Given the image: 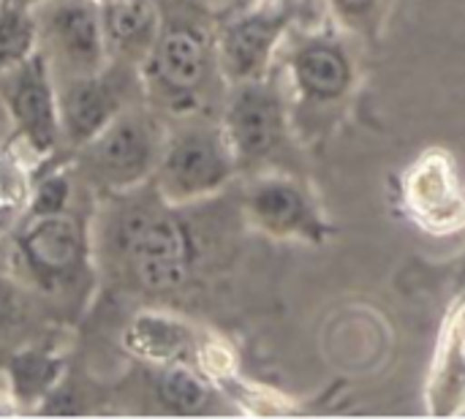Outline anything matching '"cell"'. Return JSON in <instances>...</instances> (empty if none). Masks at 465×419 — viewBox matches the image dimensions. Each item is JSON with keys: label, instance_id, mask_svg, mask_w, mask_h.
I'll return each mask as SVG.
<instances>
[{"label": "cell", "instance_id": "obj_13", "mask_svg": "<svg viewBox=\"0 0 465 419\" xmlns=\"http://www.w3.org/2000/svg\"><path fill=\"white\" fill-rule=\"evenodd\" d=\"M123 71H128V65L109 63L93 74L57 79L63 147L76 153L93 136H98L125 106H131Z\"/></svg>", "mask_w": 465, "mask_h": 419}, {"label": "cell", "instance_id": "obj_1", "mask_svg": "<svg viewBox=\"0 0 465 419\" xmlns=\"http://www.w3.org/2000/svg\"><path fill=\"white\" fill-rule=\"evenodd\" d=\"M354 44L332 19L316 27L297 22L278 55L292 128L308 153H322L357 106L362 65Z\"/></svg>", "mask_w": 465, "mask_h": 419}, {"label": "cell", "instance_id": "obj_4", "mask_svg": "<svg viewBox=\"0 0 465 419\" xmlns=\"http://www.w3.org/2000/svg\"><path fill=\"white\" fill-rule=\"evenodd\" d=\"M218 117L232 145L240 177L270 169L300 172V161L292 153L302 147L292 128L289 98L278 63L267 76L229 85Z\"/></svg>", "mask_w": 465, "mask_h": 419}, {"label": "cell", "instance_id": "obj_20", "mask_svg": "<svg viewBox=\"0 0 465 419\" xmlns=\"http://www.w3.org/2000/svg\"><path fill=\"white\" fill-rule=\"evenodd\" d=\"M38 49V19L30 11L0 5V76Z\"/></svg>", "mask_w": 465, "mask_h": 419}, {"label": "cell", "instance_id": "obj_6", "mask_svg": "<svg viewBox=\"0 0 465 419\" xmlns=\"http://www.w3.org/2000/svg\"><path fill=\"white\" fill-rule=\"evenodd\" d=\"M166 123L147 106H125L98 136L76 150V175L104 196L131 194L155 175Z\"/></svg>", "mask_w": 465, "mask_h": 419}, {"label": "cell", "instance_id": "obj_2", "mask_svg": "<svg viewBox=\"0 0 465 419\" xmlns=\"http://www.w3.org/2000/svg\"><path fill=\"white\" fill-rule=\"evenodd\" d=\"M106 199L117 202L109 226L114 264L147 294L183 289L199 264V240L185 218V207L161 199L153 183Z\"/></svg>", "mask_w": 465, "mask_h": 419}, {"label": "cell", "instance_id": "obj_5", "mask_svg": "<svg viewBox=\"0 0 465 419\" xmlns=\"http://www.w3.org/2000/svg\"><path fill=\"white\" fill-rule=\"evenodd\" d=\"M240 177L232 145L218 115L174 117L153 175V188L174 207H193L221 196Z\"/></svg>", "mask_w": 465, "mask_h": 419}, {"label": "cell", "instance_id": "obj_25", "mask_svg": "<svg viewBox=\"0 0 465 419\" xmlns=\"http://www.w3.org/2000/svg\"><path fill=\"white\" fill-rule=\"evenodd\" d=\"M98 3H106V0H98Z\"/></svg>", "mask_w": 465, "mask_h": 419}, {"label": "cell", "instance_id": "obj_8", "mask_svg": "<svg viewBox=\"0 0 465 419\" xmlns=\"http://www.w3.org/2000/svg\"><path fill=\"white\" fill-rule=\"evenodd\" d=\"M240 215L248 229L272 243L324 248L338 234V226L324 213L313 185L305 175L292 169H270L245 177Z\"/></svg>", "mask_w": 465, "mask_h": 419}, {"label": "cell", "instance_id": "obj_18", "mask_svg": "<svg viewBox=\"0 0 465 419\" xmlns=\"http://www.w3.org/2000/svg\"><path fill=\"white\" fill-rule=\"evenodd\" d=\"M65 376V357L52 344L19 346L5 357V387L22 406V412H35Z\"/></svg>", "mask_w": 465, "mask_h": 419}, {"label": "cell", "instance_id": "obj_23", "mask_svg": "<svg viewBox=\"0 0 465 419\" xmlns=\"http://www.w3.org/2000/svg\"><path fill=\"white\" fill-rule=\"evenodd\" d=\"M14 191L8 188V177H3V172H0V221H3V215L14 207Z\"/></svg>", "mask_w": 465, "mask_h": 419}, {"label": "cell", "instance_id": "obj_14", "mask_svg": "<svg viewBox=\"0 0 465 419\" xmlns=\"http://www.w3.org/2000/svg\"><path fill=\"white\" fill-rule=\"evenodd\" d=\"M425 409L430 417L465 414V262L441 316L425 382Z\"/></svg>", "mask_w": 465, "mask_h": 419}, {"label": "cell", "instance_id": "obj_24", "mask_svg": "<svg viewBox=\"0 0 465 419\" xmlns=\"http://www.w3.org/2000/svg\"><path fill=\"white\" fill-rule=\"evenodd\" d=\"M49 0H0V5H8V8H19V11H30L35 14L38 8H44Z\"/></svg>", "mask_w": 465, "mask_h": 419}, {"label": "cell", "instance_id": "obj_16", "mask_svg": "<svg viewBox=\"0 0 465 419\" xmlns=\"http://www.w3.org/2000/svg\"><path fill=\"white\" fill-rule=\"evenodd\" d=\"M109 63L136 68L150 55L161 33L158 0H106L101 3Z\"/></svg>", "mask_w": 465, "mask_h": 419}, {"label": "cell", "instance_id": "obj_9", "mask_svg": "<svg viewBox=\"0 0 465 419\" xmlns=\"http://www.w3.org/2000/svg\"><path fill=\"white\" fill-rule=\"evenodd\" d=\"M392 205L401 218L430 237L465 232V175L452 150L425 147L392 177Z\"/></svg>", "mask_w": 465, "mask_h": 419}, {"label": "cell", "instance_id": "obj_11", "mask_svg": "<svg viewBox=\"0 0 465 419\" xmlns=\"http://www.w3.org/2000/svg\"><path fill=\"white\" fill-rule=\"evenodd\" d=\"M0 101L14 136L41 161L57 158L63 147L57 76L41 49L0 76Z\"/></svg>", "mask_w": 465, "mask_h": 419}, {"label": "cell", "instance_id": "obj_15", "mask_svg": "<svg viewBox=\"0 0 465 419\" xmlns=\"http://www.w3.org/2000/svg\"><path fill=\"white\" fill-rule=\"evenodd\" d=\"M204 333L193 327L188 319L161 311L144 308L131 316L123 330V349L147 368L161 365H193L199 360Z\"/></svg>", "mask_w": 465, "mask_h": 419}, {"label": "cell", "instance_id": "obj_19", "mask_svg": "<svg viewBox=\"0 0 465 419\" xmlns=\"http://www.w3.org/2000/svg\"><path fill=\"white\" fill-rule=\"evenodd\" d=\"M390 5L392 0H327V14L343 33L373 49L381 44Z\"/></svg>", "mask_w": 465, "mask_h": 419}, {"label": "cell", "instance_id": "obj_7", "mask_svg": "<svg viewBox=\"0 0 465 419\" xmlns=\"http://www.w3.org/2000/svg\"><path fill=\"white\" fill-rule=\"evenodd\" d=\"M14 264L46 297H76L93 281V232L79 210L25 218L14 237Z\"/></svg>", "mask_w": 465, "mask_h": 419}, {"label": "cell", "instance_id": "obj_22", "mask_svg": "<svg viewBox=\"0 0 465 419\" xmlns=\"http://www.w3.org/2000/svg\"><path fill=\"white\" fill-rule=\"evenodd\" d=\"M19 412H22V406L16 404V398L11 395V390L3 387V390H0V417H14V414H19Z\"/></svg>", "mask_w": 465, "mask_h": 419}, {"label": "cell", "instance_id": "obj_3", "mask_svg": "<svg viewBox=\"0 0 465 419\" xmlns=\"http://www.w3.org/2000/svg\"><path fill=\"white\" fill-rule=\"evenodd\" d=\"M218 19L196 0L161 3V33L139 65V85L158 115L188 117L210 112L213 85L223 82L215 46Z\"/></svg>", "mask_w": 465, "mask_h": 419}, {"label": "cell", "instance_id": "obj_10", "mask_svg": "<svg viewBox=\"0 0 465 419\" xmlns=\"http://www.w3.org/2000/svg\"><path fill=\"white\" fill-rule=\"evenodd\" d=\"M300 0H251L218 19V68L229 85L267 76L300 22Z\"/></svg>", "mask_w": 465, "mask_h": 419}, {"label": "cell", "instance_id": "obj_21", "mask_svg": "<svg viewBox=\"0 0 465 419\" xmlns=\"http://www.w3.org/2000/svg\"><path fill=\"white\" fill-rule=\"evenodd\" d=\"M30 322V303L16 275L0 273V352L19 349V338Z\"/></svg>", "mask_w": 465, "mask_h": 419}, {"label": "cell", "instance_id": "obj_12", "mask_svg": "<svg viewBox=\"0 0 465 419\" xmlns=\"http://www.w3.org/2000/svg\"><path fill=\"white\" fill-rule=\"evenodd\" d=\"M38 19V16H35ZM38 49L57 79L93 74L109 65L98 0H49L38 19Z\"/></svg>", "mask_w": 465, "mask_h": 419}, {"label": "cell", "instance_id": "obj_17", "mask_svg": "<svg viewBox=\"0 0 465 419\" xmlns=\"http://www.w3.org/2000/svg\"><path fill=\"white\" fill-rule=\"evenodd\" d=\"M153 398L163 414L172 417H210L218 412H237L229 398L193 365L150 368Z\"/></svg>", "mask_w": 465, "mask_h": 419}]
</instances>
